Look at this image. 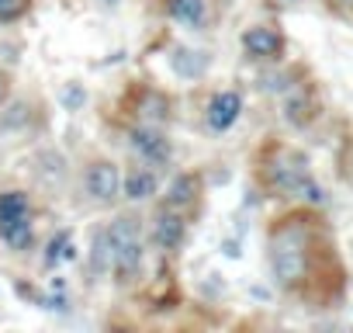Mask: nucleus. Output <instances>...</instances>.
<instances>
[{
	"mask_svg": "<svg viewBox=\"0 0 353 333\" xmlns=\"http://www.w3.org/2000/svg\"><path fill=\"white\" fill-rule=\"evenodd\" d=\"M194 195H198V181H194L191 174L176 178V181L170 184V191H166V198H170L173 205H188V202H194Z\"/></svg>",
	"mask_w": 353,
	"mask_h": 333,
	"instance_id": "13",
	"label": "nucleus"
},
{
	"mask_svg": "<svg viewBox=\"0 0 353 333\" xmlns=\"http://www.w3.org/2000/svg\"><path fill=\"white\" fill-rule=\"evenodd\" d=\"M170 18L173 21H181L188 28H201L205 18H208V8H205V0H170Z\"/></svg>",
	"mask_w": 353,
	"mask_h": 333,
	"instance_id": "8",
	"label": "nucleus"
},
{
	"mask_svg": "<svg viewBox=\"0 0 353 333\" xmlns=\"http://www.w3.org/2000/svg\"><path fill=\"white\" fill-rule=\"evenodd\" d=\"M66 257H73V243H70V233H59L52 243H49V254H46V264L52 267V264H59V260H66Z\"/></svg>",
	"mask_w": 353,
	"mask_h": 333,
	"instance_id": "14",
	"label": "nucleus"
},
{
	"mask_svg": "<svg viewBox=\"0 0 353 333\" xmlns=\"http://www.w3.org/2000/svg\"><path fill=\"white\" fill-rule=\"evenodd\" d=\"M104 233H108V247H111V267H114L121 278L135 274L139 264H142V233H139V226L121 216V219H114Z\"/></svg>",
	"mask_w": 353,
	"mask_h": 333,
	"instance_id": "1",
	"label": "nucleus"
},
{
	"mask_svg": "<svg viewBox=\"0 0 353 333\" xmlns=\"http://www.w3.org/2000/svg\"><path fill=\"white\" fill-rule=\"evenodd\" d=\"M0 236H4V243L8 247H14V250H25L28 243H32V222H28V216H18V219H8V222H0Z\"/></svg>",
	"mask_w": 353,
	"mask_h": 333,
	"instance_id": "10",
	"label": "nucleus"
},
{
	"mask_svg": "<svg viewBox=\"0 0 353 333\" xmlns=\"http://www.w3.org/2000/svg\"><path fill=\"white\" fill-rule=\"evenodd\" d=\"M270 271H274V281L281 285H294L301 274H305V247L298 236L284 233L274 240L270 247Z\"/></svg>",
	"mask_w": 353,
	"mask_h": 333,
	"instance_id": "2",
	"label": "nucleus"
},
{
	"mask_svg": "<svg viewBox=\"0 0 353 333\" xmlns=\"http://www.w3.org/2000/svg\"><path fill=\"white\" fill-rule=\"evenodd\" d=\"M243 115V97L236 91H219L208 104V125L212 132H225L236 125V118Z\"/></svg>",
	"mask_w": 353,
	"mask_h": 333,
	"instance_id": "5",
	"label": "nucleus"
},
{
	"mask_svg": "<svg viewBox=\"0 0 353 333\" xmlns=\"http://www.w3.org/2000/svg\"><path fill=\"white\" fill-rule=\"evenodd\" d=\"M156 195V174L152 171H132L125 178V198L128 202H145Z\"/></svg>",
	"mask_w": 353,
	"mask_h": 333,
	"instance_id": "9",
	"label": "nucleus"
},
{
	"mask_svg": "<svg viewBox=\"0 0 353 333\" xmlns=\"http://www.w3.org/2000/svg\"><path fill=\"white\" fill-rule=\"evenodd\" d=\"M28 11V0H0V21H14Z\"/></svg>",
	"mask_w": 353,
	"mask_h": 333,
	"instance_id": "16",
	"label": "nucleus"
},
{
	"mask_svg": "<svg viewBox=\"0 0 353 333\" xmlns=\"http://www.w3.org/2000/svg\"><path fill=\"white\" fill-rule=\"evenodd\" d=\"M243 46H246L250 56H256V59H270V56L281 53V35L270 32V28H250V32L243 35Z\"/></svg>",
	"mask_w": 353,
	"mask_h": 333,
	"instance_id": "6",
	"label": "nucleus"
},
{
	"mask_svg": "<svg viewBox=\"0 0 353 333\" xmlns=\"http://www.w3.org/2000/svg\"><path fill=\"white\" fill-rule=\"evenodd\" d=\"M156 243L163 247V250H176L184 243V219L181 216H173V212H163L159 219H156Z\"/></svg>",
	"mask_w": 353,
	"mask_h": 333,
	"instance_id": "7",
	"label": "nucleus"
},
{
	"mask_svg": "<svg viewBox=\"0 0 353 333\" xmlns=\"http://www.w3.org/2000/svg\"><path fill=\"white\" fill-rule=\"evenodd\" d=\"M128 139H132V149H135L145 163H152V166H163V163L170 160V153H173V149H170V139H166L159 129H145V125H142V129H132Z\"/></svg>",
	"mask_w": 353,
	"mask_h": 333,
	"instance_id": "3",
	"label": "nucleus"
},
{
	"mask_svg": "<svg viewBox=\"0 0 353 333\" xmlns=\"http://www.w3.org/2000/svg\"><path fill=\"white\" fill-rule=\"evenodd\" d=\"M87 191H90V198H97V202L118 198V191H121V171H118L114 163H108V160L94 163L90 171H87Z\"/></svg>",
	"mask_w": 353,
	"mask_h": 333,
	"instance_id": "4",
	"label": "nucleus"
},
{
	"mask_svg": "<svg viewBox=\"0 0 353 333\" xmlns=\"http://www.w3.org/2000/svg\"><path fill=\"white\" fill-rule=\"evenodd\" d=\"M170 63H173V70L181 77H201L208 70V56L205 53H191V49H176Z\"/></svg>",
	"mask_w": 353,
	"mask_h": 333,
	"instance_id": "11",
	"label": "nucleus"
},
{
	"mask_svg": "<svg viewBox=\"0 0 353 333\" xmlns=\"http://www.w3.org/2000/svg\"><path fill=\"white\" fill-rule=\"evenodd\" d=\"M104 4H111V8H114V4H118V0H104Z\"/></svg>",
	"mask_w": 353,
	"mask_h": 333,
	"instance_id": "17",
	"label": "nucleus"
},
{
	"mask_svg": "<svg viewBox=\"0 0 353 333\" xmlns=\"http://www.w3.org/2000/svg\"><path fill=\"white\" fill-rule=\"evenodd\" d=\"M94 271H111V247H108V233H97L94 240Z\"/></svg>",
	"mask_w": 353,
	"mask_h": 333,
	"instance_id": "15",
	"label": "nucleus"
},
{
	"mask_svg": "<svg viewBox=\"0 0 353 333\" xmlns=\"http://www.w3.org/2000/svg\"><path fill=\"white\" fill-rule=\"evenodd\" d=\"M18 216H32V202L25 191H0V222L18 219Z\"/></svg>",
	"mask_w": 353,
	"mask_h": 333,
	"instance_id": "12",
	"label": "nucleus"
}]
</instances>
